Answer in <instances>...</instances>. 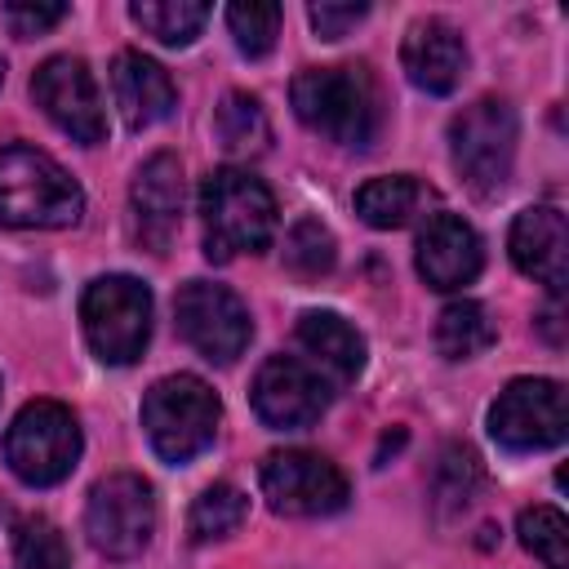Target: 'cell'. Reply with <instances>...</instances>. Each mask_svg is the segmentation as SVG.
Listing matches in <instances>:
<instances>
[{"label": "cell", "instance_id": "cell-30", "mask_svg": "<svg viewBox=\"0 0 569 569\" xmlns=\"http://www.w3.org/2000/svg\"><path fill=\"white\" fill-rule=\"evenodd\" d=\"M67 18V4H4V22L18 40L44 36L49 27H58Z\"/></svg>", "mask_w": 569, "mask_h": 569}, {"label": "cell", "instance_id": "cell-32", "mask_svg": "<svg viewBox=\"0 0 569 569\" xmlns=\"http://www.w3.org/2000/svg\"><path fill=\"white\" fill-rule=\"evenodd\" d=\"M0 84H4V62H0Z\"/></svg>", "mask_w": 569, "mask_h": 569}, {"label": "cell", "instance_id": "cell-24", "mask_svg": "<svg viewBox=\"0 0 569 569\" xmlns=\"http://www.w3.org/2000/svg\"><path fill=\"white\" fill-rule=\"evenodd\" d=\"M244 511H249V498H244L236 485L218 480V485L200 489V498L191 502L187 529H191V538H196V542H209V538H227L231 529H240Z\"/></svg>", "mask_w": 569, "mask_h": 569}, {"label": "cell", "instance_id": "cell-3", "mask_svg": "<svg viewBox=\"0 0 569 569\" xmlns=\"http://www.w3.org/2000/svg\"><path fill=\"white\" fill-rule=\"evenodd\" d=\"M298 120L342 147H365L378 129V93L365 67H302L289 84Z\"/></svg>", "mask_w": 569, "mask_h": 569}, {"label": "cell", "instance_id": "cell-28", "mask_svg": "<svg viewBox=\"0 0 569 569\" xmlns=\"http://www.w3.org/2000/svg\"><path fill=\"white\" fill-rule=\"evenodd\" d=\"M13 569H71V551L53 520L27 516L13 533Z\"/></svg>", "mask_w": 569, "mask_h": 569}, {"label": "cell", "instance_id": "cell-22", "mask_svg": "<svg viewBox=\"0 0 569 569\" xmlns=\"http://www.w3.org/2000/svg\"><path fill=\"white\" fill-rule=\"evenodd\" d=\"M129 18L160 44L178 49L200 36V27L209 22V4H200V0H133Z\"/></svg>", "mask_w": 569, "mask_h": 569}, {"label": "cell", "instance_id": "cell-21", "mask_svg": "<svg viewBox=\"0 0 569 569\" xmlns=\"http://www.w3.org/2000/svg\"><path fill=\"white\" fill-rule=\"evenodd\" d=\"M213 133H218V147H222L227 156H258V151H267V142H271V124H267L262 102H258L253 93H240V89H231V93L218 102V111H213Z\"/></svg>", "mask_w": 569, "mask_h": 569}, {"label": "cell", "instance_id": "cell-16", "mask_svg": "<svg viewBox=\"0 0 569 569\" xmlns=\"http://www.w3.org/2000/svg\"><path fill=\"white\" fill-rule=\"evenodd\" d=\"M182 196H187V187H182L178 156L160 151V156H151L138 169V178L129 187V204H133L138 240L151 244V253H164L169 236L178 231V222H182Z\"/></svg>", "mask_w": 569, "mask_h": 569}, {"label": "cell", "instance_id": "cell-11", "mask_svg": "<svg viewBox=\"0 0 569 569\" xmlns=\"http://www.w3.org/2000/svg\"><path fill=\"white\" fill-rule=\"evenodd\" d=\"M258 480L271 511L280 516H333L338 507H347V476L311 449L267 453Z\"/></svg>", "mask_w": 569, "mask_h": 569}, {"label": "cell", "instance_id": "cell-27", "mask_svg": "<svg viewBox=\"0 0 569 569\" xmlns=\"http://www.w3.org/2000/svg\"><path fill=\"white\" fill-rule=\"evenodd\" d=\"M280 22H284V9L267 4V0H236V4H227V27H231L236 49L244 58L271 53V44L280 36Z\"/></svg>", "mask_w": 569, "mask_h": 569}, {"label": "cell", "instance_id": "cell-12", "mask_svg": "<svg viewBox=\"0 0 569 569\" xmlns=\"http://www.w3.org/2000/svg\"><path fill=\"white\" fill-rule=\"evenodd\" d=\"M31 98L36 107L76 142L93 147L107 138V116H102V98H98V84L89 76V67L71 53H58V58H44L31 76Z\"/></svg>", "mask_w": 569, "mask_h": 569}, {"label": "cell", "instance_id": "cell-1", "mask_svg": "<svg viewBox=\"0 0 569 569\" xmlns=\"http://www.w3.org/2000/svg\"><path fill=\"white\" fill-rule=\"evenodd\" d=\"M80 213H84V191L53 156L27 142L0 147V227L58 231V227H76Z\"/></svg>", "mask_w": 569, "mask_h": 569}, {"label": "cell", "instance_id": "cell-7", "mask_svg": "<svg viewBox=\"0 0 569 569\" xmlns=\"http://www.w3.org/2000/svg\"><path fill=\"white\" fill-rule=\"evenodd\" d=\"M80 458V422L58 400H31L18 409L4 436V462L22 485L49 489L71 476Z\"/></svg>", "mask_w": 569, "mask_h": 569}, {"label": "cell", "instance_id": "cell-4", "mask_svg": "<svg viewBox=\"0 0 569 569\" xmlns=\"http://www.w3.org/2000/svg\"><path fill=\"white\" fill-rule=\"evenodd\" d=\"M516 138L520 124L507 98H476L471 107H462L449 120V160L462 187L476 191L480 200L498 196L511 182Z\"/></svg>", "mask_w": 569, "mask_h": 569}, {"label": "cell", "instance_id": "cell-5", "mask_svg": "<svg viewBox=\"0 0 569 569\" xmlns=\"http://www.w3.org/2000/svg\"><path fill=\"white\" fill-rule=\"evenodd\" d=\"M222 405L213 387L196 373H169L142 396V427L164 462H191L200 449H209L218 431Z\"/></svg>", "mask_w": 569, "mask_h": 569}, {"label": "cell", "instance_id": "cell-15", "mask_svg": "<svg viewBox=\"0 0 569 569\" xmlns=\"http://www.w3.org/2000/svg\"><path fill=\"white\" fill-rule=\"evenodd\" d=\"M507 249H511V262L529 280H538L551 298H560L565 262H569V227H565V213L556 204H533V209L516 213Z\"/></svg>", "mask_w": 569, "mask_h": 569}, {"label": "cell", "instance_id": "cell-23", "mask_svg": "<svg viewBox=\"0 0 569 569\" xmlns=\"http://www.w3.org/2000/svg\"><path fill=\"white\" fill-rule=\"evenodd\" d=\"M489 342H493V320H489V311L480 302L458 298V302H449L440 311V320H436V347H440L445 360H471Z\"/></svg>", "mask_w": 569, "mask_h": 569}, {"label": "cell", "instance_id": "cell-17", "mask_svg": "<svg viewBox=\"0 0 569 569\" xmlns=\"http://www.w3.org/2000/svg\"><path fill=\"white\" fill-rule=\"evenodd\" d=\"M400 67L422 93H453L467 71V44L445 18H418L400 40Z\"/></svg>", "mask_w": 569, "mask_h": 569}, {"label": "cell", "instance_id": "cell-25", "mask_svg": "<svg viewBox=\"0 0 569 569\" xmlns=\"http://www.w3.org/2000/svg\"><path fill=\"white\" fill-rule=\"evenodd\" d=\"M333 258H338V249H333V236H329L325 222L298 218V222L289 227V236H284V267H289L298 280H320V276H329V271H333Z\"/></svg>", "mask_w": 569, "mask_h": 569}, {"label": "cell", "instance_id": "cell-26", "mask_svg": "<svg viewBox=\"0 0 569 569\" xmlns=\"http://www.w3.org/2000/svg\"><path fill=\"white\" fill-rule=\"evenodd\" d=\"M520 547L533 551L547 569H569V520L556 507H525L516 520Z\"/></svg>", "mask_w": 569, "mask_h": 569}, {"label": "cell", "instance_id": "cell-29", "mask_svg": "<svg viewBox=\"0 0 569 569\" xmlns=\"http://www.w3.org/2000/svg\"><path fill=\"white\" fill-rule=\"evenodd\" d=\"M480 485V458L467 445H449L436 467V498L440 507H462Z\"/></svg>", "mask_w": 569, "mask_h": 569}, {"label": "cell", "instance_id": "cell-9", "mask_svg": "<svg viewBox=\"0 0 569 569\" xmlns=\"http://www.w3.org/2000/svg\"><path fill=\"white\" fill-rule=\"evenodd\" d=\"M565 387L556 378H516L489 405V436L507 453H538L565 440Z\"/></svg>", "mask_w": 569, "mask_h": 569}, {"label": "cell", "instance_id": "cell-10", "mask_svg": "<svg viewBox=\"0 0 569 569\" xmlns=\"http://www.w3.org/2000/svg\"><path fill=\"white\" fill-rule=\"evenodd\" d=\"M173 320L178 333L213 365H231L253 338V320L240 293L213 280H187L173 298Z\"/></svg>", "mask_w": 569, "mask_h": 569}, {"label": "cell", "instance_id": "cell-6", "mask_svg": "<svg viewBox=\"0 0 569 569\" xmlns=\"http://www.w3.org/2000/svg\"><path fill=\"white\" fill-rule=\"evenodd\" d=\"M80 325L102 365H133L151 338V289L133 276H98L80 298Z\"/></svg>", "mask_w": 569, "mask_h": 569}, {"label": "cell", "instance_id": "cell-19", "mask_svg": "<svg viewBox=\"0 0 569 569\" xmlns=\"http://www.w3.org/2000/svg\"><path fill=\"white\" fill-rule=\"evenodd\" d=\"M298 347L333 382H356L360 369H365V338L338 311H302V320H298Z\"/></svg>", "mask_w": 569, "mask_h": 569}, {"label": "cell", "instance_id": "cell-8", "mask_svg": "<svg viewBox=\"0 0 569 569\" xmlns=\"http://www.w3.org/2000/svg\"><path fill=\"white\" fill-rule=\"evenodd\" d=\"M84 533L111 560L138 556L156 533V493L138 471H111L89 489Z\"/></svg>", "mask_w": 569, "mask_h": 569}, {"label": "cell", "instance_id": "cell-20", "mask_svg": "<svg viewBox=\"0 0 569 569\" xmlns=\"http://www.w3.org/2000/svg\"><path fill=\"white\" fill-rule=\"evenodd\" d=\"M427 200H431V191H427L413 173H382V178H369V182L356 191V213H360L369 227L391 231V227H405Z\"/></svg>", "mask_w": 569, "mask_h": 569}, {"label": "cell", "instance_id": "cell-18", "mask_svg": "<svg viewBox=\"0 0 569 569\" xmlns=\"http://www.w3.org/2000/svg\"><path fill=\"white\" fill-rule=\"evenodd\" d=\"M111 93H116V107H120V116H124V124L133 133L160 124L178 107V89H173L169 71L156 58L138 53V49L116 53V62H111Z\"/></svg>", "mask_w": 569, "mask_h": 569}, {"label": "cell", "instance_id": "cell-31", "mask_svg": "<svg viewBox=\"0 0 569 569\" xmlns=\"http://www.w3.org/2000/svg\"><path fill=\"white\" fill-rule=\"evenodd\" d=\"M365 13H369V4H311L307 9V18H311L320 40H342Z\"/></svg>", "mask_w": 569, "mask_h": 569}, {"label": "cell", "instance_id": "cell-13", "mask_svg": "<svg viewBox=\"0 0 569 569\" xmlns=\"http://www.w3.org/2000/svg\"><path fill=\"white\" fill-rule=\"evenodd\" d=\"M329 409V382L298 356H271L253 378V413L276 431H302Z\"/></svg>", "mask_w": 569, "mask_h": 569}, {"label": "cell", "instance_id": "cell-2", "mask_svg": "<svg viewBox=\"0 0 569 569\" xmlns=\"http://www.w3.org/2000/svg\"><path fill=\"white\" fill-rule=\"evenodd\" d=\"M200 218L204 253L213 262H231L236 253H262L276 236V196L258 173L222 164L200 182Z\"/></svg>", "mask_w": 569, "mask_h": 569}, {"label": "cell", "instance_id": "cell-14", "mask_svg": "<svg viewBox=\"0 0 569 569\" xmlns=\"http://www.w3.org/2000/svg\"><path fill=\"white\" fill-rule=\"evenodd\" d=\"M413 262L418 276L440 289L453 293L462 284H471L485 267L480 253V236L471 231V222H462L458 213H427V222L418 227V244H413Z\"/></svg>", "mask_w": 569, "mask_h": 569}]
</instances>
